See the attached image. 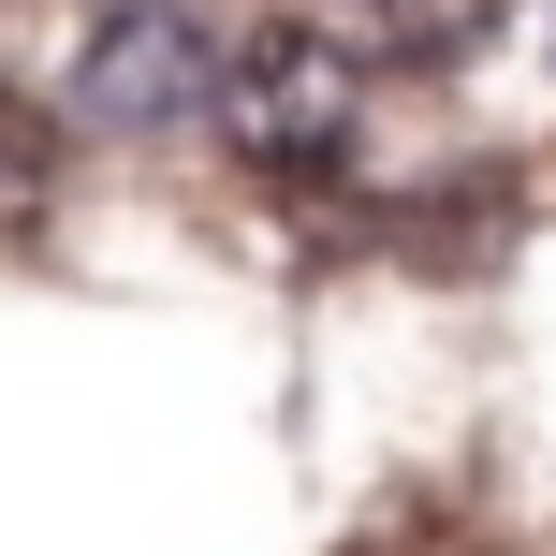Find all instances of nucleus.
I'll return each mask as SVG.
<instances>
[{"mask_svg": "<svg viewBox=\"0 0 556 556\" xmlns=\"http://www.w3.org/2000/svg\"><path fill=\"white\" fill-rule=\"evenodd\" d=\"M498 29V0H381V45L395 59H469Z\"/></svg>", "mask_w": 556, "mask_h": 556, "instance_id": "3", "label": "nucleus"}, {"mask_svg": "<svg viewBox=\"0 0 556 556\" xmlns=\"http://www.w3.org/2000/svg\"><path fill=\"white\" fill-rule=\"evenodd\" d=\"M220 132L250 147L264 176H323L337 147L366 132V59L337 29H250L220 59Z\"/></svg>", "mask_w": 556, "mask_h": 556, "instance_id": "1", "label": "nucleus"}, {"mask_svg": "<svg viewBox=\"0 0 556 556\" xmlns=\"http://www.w3.org/2000/svg\"><path fill=\"white\" fill-rule=\"evenodd\" d=\"M74 88H88V117H117V132H162V117L220 103V45H205L176 0H147V15H117L103 45L74 59Z\"/></svg>", "mask_w": 556, "mask_h": 556, "instance_id": "2", "label": "nucleus"}]
</instances>
